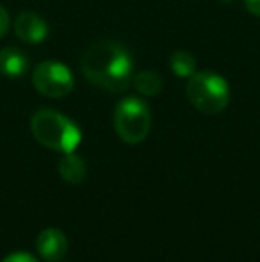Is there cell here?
I'll return each mask as SVG.
<instances>
[{
    "label": "cell",
    "instance_id": "cell-13",
    "mask_svg": "<svg viewBox=\"0 0 260 262\" xmlns=\"http://www.w3.org/2000/svg\"><path fill=\"white\" fill-rule=\"evenodd\" d=\"M11 27V18H9V13H7V9L4 6H0V39L4 38V36L7 34V31H9Z\"/></svg>",
    "mask_w": 260,
    "mask_h": 262
},
{
    "label": "cell",
    "instance_id": "cell-3",
    "mask_svg": "<svg viewBox=\"0 0 260 262\" xmlns=\"http://www.w3.org/2000/svg\"><path fill=\"white\" fill-rule=\"evenodd\" d=\"M185 97L203 114H219L230 104V86L219 73L203 70L187 79Z\"/></svg>",
    "mask_w": 260,
    "mask_h": 262
},
{
    "label": "cell",
    "instance_id": "cell-2",
    "mask_svg": "<svg viewBox=\"0 0 260 262\" xmlns=\"http://www.w3.org/2000/svg\"><path fill=\"white\" fill-rule=\"evenodd\" d=\"M31 132L39 145L61 154L75 152L82 141L79 125L54 109L36 111L31 118Z\"/></svg>",
    "mask_w": 260,
    "mask_h": 262
},
{
    "label": "cell",
    "instance_id": "cell-10",
    "mask_svg": "<svg viewBox=\"0 0 260 262\" xmlns=\"http://www.w3.org/2000/svg\"><path fill=\"white\" fill-rule=\"evenodd\" d=\"M132 84L137 90V93L145 95V97H157L162 91V77L152 70L135 73Z\"/></svg>",
    "mask_w": 260,
    "mask_h": 262
},
{
    "label": "cell",
    "instance_id": "cell-1",
    "mask_svg": "<svg viewBox=\"0 0 260 262\" xmlns=\"http://www.w3.org/2000/svg\"><path fill=\"white\" fill-rule=\"evenodd\" d=\"M80 72L93 86L109 93H123L134 79V61L123 43L102 39L82 54Z\"/></svg>",
    "mask_w": 260,
    "mask_h": 262
},
{
    "label": "cell",
    "instance_id": "cell-5",
    "mask_svg": "<svg viewBox=\"0 0 260 262\" xmlns=\"http://www.w3.org/2000/svg\"><path fill=\"white\" fill-rule=\"evenodd\" d=\"M32 86L38 93L49 98H63L75 86L72 70L63 62L43 61L32 70Z\"/></svg>",
    "mask_w": 260,
    "mask_h": 262
},
{
    "label": "cell",
    "instance_id": "cell-15",
    "mask_svg": "<svg viewBox=\"0 0 260 262\" xmlns=\"http://www.w3.org/2000/svg\"><path fill=\"white\" fill-rule=\"evenodd\" d=\"M219 2H223V4H228V2H232V0H219Z\"/></svg>",
    "mask_w": 260,
    "mask_h": 262
},
{
    "label": "cell",
    "instance_id": "cell-14",
    "mask_svg": "<svg viewBox=\"0 0 260 262\" xmlns=\"http://www.w3.org/2000/svg\"><path fill=\"white\" fill-rule=\"evenodd\" d=\"M248 13H251L253 16H260V0H244Z\"/></svg>",
    "mask_w": 260,
    "mask_h": 262
},
{
    "label": "cell",
    "instance_id": "cell-6",
    "mask_svg": "<svg viewBox=\"0 0 260 262\" xmlns=\"http://www.w3.org/2000/svg\"><path fill=\"white\" fill-rule=\"evenodd\" d=\"M49 24L36 11H21L14 20V34L29 45H38L49 38Z\"/></svg>",
    "mask_w": 260,
    "mask_h": 262
},
{
    "label": "cell",
    "instance_id": "cell-12",
    "mask_svg": "<svg viewBox=\"0 0 260 262\" xmlns=\"http://www.w3.org/2000/svg\"><path fill=\"white\" fill-rule=\"evenodd\" d=\"M0 262H39V260L36 259L32 253H27V252H23V250H20V252L9 253V255L4 257Z\"/></svg>",
    "mask_w": 260,
    "mask_h": 262
},
{
    "label": "cell",
    "instance_id": "cell-11",
    "mask_svg": "<svg viewBox=\"0 0 260 262\" xmlns=\"http://www.w3.org/2000/svg\"><path fill=\"white\" fill-rule=\"evenodd\" d=\"M198 62L196 57L191 52H185V50H177V52L171 54L170 57V70L180 79H189L196 73Z\"/></svg>",
    "mask_w": 260,
    "mask_h": 262
},
{
    "label": "cell",
    "instance_id": "cell-9",
    "mask_svg": "<svg viewBox=\"0 0 260 262\" xmlns=\"http://www.w3.org/2000/svg\"><path fill=\"white\" fill-rule=\"evenodd\" d=\"M57 171L63 177L64 182L68 184H82L84 179L87 175V164L80 156H77L75 152L63 154L59 164H57Z\"/></svg>",
    "mask_w": 260,
    "mask_h": 262
},
{
    "label": "cell",
    "instance_id": "cell-4",
    "mask_svg": "<svg viewBox=\"0 0 260 262\" xmlns=\"http://www.w3.org/2000/svg\"><path fill=\"white\" fill-rule=\"evenodd\" d=\"M114 130L123 143L139 145L150 134L152 128V113L145 100L137 97H127L118 102L114 109Z\"/></svg>",
    "mask_w": 260,
    "mask_h": 262
},
{
    "label": "cell",
    "instance_id": "cell-7",
    "mask_svg": "<svg viewBox=\"0 0 260 262\" xmlns=\"http://www.w3.org/2000/svg\"><path fill=\"white\" fill-rule=\"evenodd\" d=\"M36 252L46 262H59L68 252V237L56 227L45 228L36 237Z\"/></svg>",
    "mask_w": 260,
    "mask_h": 262
},
{
    "label": "cell",
    "instance_id": "cell-8",
    "mask_svg": "<svg viewBox=\"0 0 260 262\" xmlns=\"http://www.w3.org/2000/svg\"><path fill=\"white\" fill-rule=\"evenodd\" d=\"M31 68L29 55L18 47H4L0 49V73L9 79H21Z\"/></svg>",
    "mask_w": 260,
    "mask_h": 262
}]
</instances>
